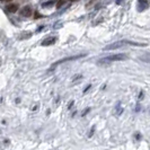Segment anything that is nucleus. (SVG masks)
I'll return each instance as SVG.
<instances>
[{"label": "nucleus", "instance_id": "obj_1", "mask_svg": "<svg viewBox=\"0 0 150 150\" xmlns=\"http://www.w3.org/2000/svg\"><path fill=\"white\" fill-rule=\"evenodd\" d=\"M128 59V55L124 54V53H120V54H113V55H108V57H105L103 59L97 62L98 66H105V64H108V63H112V62H115V61H123Z\"/></svg>", "mask_w": 150, "mask_h": 150}, {"label": "nucleus", "instance_id": "obj_2", "mask_svg": "<svg viewBox=\"0 0 150 150\" xmlns=\"http://www.w3.org/2000/svg\"><path fill=\"white\" fill-rule=\"evenodd\" d=\"M125 45H134V46H146L147 44H143V43H135V42H131V41H117V42H114L112 44L106 45L104 47V51H108V50H116V49H121Z\"/></svg>", "mask_w": 150, "mask_h": 150}, {"label": "nucleus", "instance_id": "obj_3", "mask_svg": "<svg viewBox=\"0 0 150 150\" xmlns=\"http://www.w3.org/2000/svg\"><path fill=\"white\" fill-rule=\"evenodd\" d=\"M86 54H78V55H72V57H68V58H64V59H61V60L57 61L55 63H53L52 67H51V70H52L54 67H57V66H59L61 63H64V62H68V61H72V60H78V59H80V58H83Z\"/></svg>", "mask_w": 150, "mask_h": 150}, {"label": "nucleus", "instance_id": "obj_4", "mask_svg": "<svg viewBox=\"0 0 150 150\" xmlns=\"http://www.w3.org/2000/svg\"><path fill=\"white\" fill-rule=\"evenodd\" d=\"M149 7L148 0H138V11H143Z\"/></svg>", "mask_w": 150, "mask_h": 150}, {"label": "nucleus", "instance_id": "obj_5", "mask_svg": "<svg viewBox=\"0 0 150 150\" xmlns=\"http://www.w3.org/2000/svg\"><path fill=\"white\" fill-rule=\"evenodd\" d=\"M32 13H33L32 7H30V6H25V7H23L22 9H21L19 15L23 16V17H30V16L32 15Z\"/></svg>", "mask_w": 150, "mask_h": 150}, {"label": "nucleus", "instance_id": "obj_6", "mask_svg": "<svg viewBox=\"0 0 150 150\" xmlns=\"http://www.w3.org/2000/svg\"><path fill=\"white\" fill-rule=\"evenodd\" d=\"M55 41H57V38H53V36H51V38H45L44 41L42 42V45H43V46H49V45L54 44V43H55Z\"/></svg>", "mask_w": 150, "mask_h": 150}, {"label": "nucleus", "instance_id": "obj_7", "mask_svg": "<svg viewBox=\"0 0 150 150\" xmlns=\"http://www.w3.org/2000/svg\"><path fill=\"white\" fill-rule=\"evenodd\" d=\"M139 60L144 62V63H150V53H144L139 57Z\"/></svg>", "mask_w": 150, "mask_h": 150}, {"label": "nucleus", "instance_id": "obj_8", "mask_svg": "<svg viewBox=\"0 0 150 150\" xmlns=\"http://www.w3.org/2000/svg\"><path fill=\"white\" fill-rule=\"evenodd\" d=\"M7 10L9 13H16L18 10V6L15 5V4H10V5L7 6Z\"/></svg>", "mask_w": 150, "mask_h": 150}, {"label": "nucleus", "instance_id": "obj_9", "mask_svg": "<svg viewBox=\"0 0 150 150\" xmlns=\"http://www.w3.org/2000/svg\"><path fill=\"white\" fill-rule=\"evenodd\" d=\"M23 35H19V38H30V36H32V33L30 32H24V33H22Z\"/></svg>", "mask_w": 150, "mask_h": 150}, {"label": "nucleus", "instance_id": "obj_10", "mask_svg": "<svg viewBox=\"0 0 150 150\" xmlns=\"http://www.w3.org/2000/svg\"><path fill=\"white\" fill-rule=\"evenodd\" d=\"M53 4H54V1H53V0H51V1H47V2H44V4L42 5V7H43V8L49 7V6H52Z\"/></svg>", "mask_w": 150, "mask_h": 150}, {"label": "nucleus", "instance_id": "obj_11", "mask_svg": "<svg viewBox=\"0 0 150 150\" xmlns=\"http://www.w3.org/2000/svg\"><path fill=\"white\" fill-rule=\"evenodd\" d=\"M63 5H64V0H59V1L57 2V8H61Z\"/></svg>", "mask_w": 150, "mask_h": 150}, {"label": "nucleus", "instance_id": "obj_12", "mask_svg": "<svg viewBox=\"0 0 150 150\" xmlns=\"http://www.w3.org/2000/svg\"><path fill=\"white\" fill-rule=\"evenodd\" d=\"M116 110H117V114H121V113H122V111H123V110H122V108H120V103H117V105H116Z\"/></svg>", "mask_w": 150, "mask_h": 150}, {"label": "nucleus", "instance_id": "obj_13", "mask_svg": "<svg viewBox=\"0 0 150 150\" xmlns=\"http://www.w3.org/2000/svg\"><path fill=\"white\" fill-rule=\"evenodd\" d=\"M78 78H81V75H77V76H75V77L72 78V80H77Z\"/></svg>", "mask_w": 150, "mask_h": 150}, {"label": "nucleus", "instance_id": "obj_14", "mask_svg": "<svg viewBox=\"0 0 150 150\" xmlns=\"http://www.w3.org/2000/svg\"><path fill=\"white\" fill-rule=\"evenodd\" d=\"M34 17H35V18H41L42 15H41V14H38V13H35V16H34Z\"/></svg>", "mask_w": 150, "mask_h": 150}, {"label": "nucleus", "instance_id": "obj_15", "mask_svg": "<svg viewBox=\"0 0 150 150\" xmlns=\"http://www.w3.org/2000/svg\"><path fill=\"white\" fill-rule=\"evenodd\" d=\"M72 105H74V100H71V102H70V104H69V106H68V108L70 110V108L72 107Z\"/></svg>", "mask_w": 150, "mask_h": 150}, {"label": "nucleus", "instance_id": "obj_16", "mask_svg": "<svg viewBox=\"0 0 150 150\" xmlns=\"http://www.w3.org/2000/svg\"><path fill=\"white\" fill-rule=\"evenodd\" d=\"M123 1H124V0H116V5H121Z\"/></svg>", "mask_w": 150, "mask_h": 150}, {"label": "nucleus", "instance_id": "obj_17", "mask_svg": "<svg viewBox=\"0 0 150 150\" xmlns=\"http://www.w3.org/2000/svg\"><path fill=\"white\" fill-rule=\"evenodd\" d=\"M90 87H91V86H90V85H88V86H87V88H85V90H83V93H86V91H87V90L89 89Z\"/></svg>", "mask_w": 150, "mask_h": 150}, {"label": "nucleus", "instance_id": "obj_18", "mask_svg": "<svg viewBox=\"0 0 150 150\" xmlns=\"http://www.w3.org/2000/svg\"><path fill=\"white\" fill-rule=\"evenodd\" d=\"M135 138H137V139H141V135H140V134H137V135H135Z\"/></svg>", "mask_w": 150, "mask_h": 150}, {"label": "nucleus", "instance_id": "obj_19", "mask_svg": "<svg viewBox=\"0 0 150 150\" xmlns=\"http://www.w3.org/2000/svg\"><path fill=\"white\" fill-rule=\"evenodd\" d=\"M0 1H4V0H0ZM8 1H9V0H8Z\"/></svg>", "mask_w": 150, "mask_h": 150}, {"label": "nucleus", "instance_id": "obj_20", "mask_svg": "<svg viewBox=\"0 0 150 150\" xmlns=\"http://www.w3.org/2000/svg\"><path fill=\"white\" fill-rule=\"evenodd\" d=\"M148 2H150V0H148Z\"/></svg>", "mask_w": 150, "mask_h": 150}, {"label": "nucleus", "instance_id": "obj_21", "mask_svg": "<svg viewBox=\"0 0 150 150\" xmlns=\"http://www.w3.org/2000/svg\"><path fill=\"white\" fill-rule=\"evenodd\" d=\"M0 63H1V60H0Z\"/></svg>", "mask_w": 150, "mask_h": 150}]
</instances>
